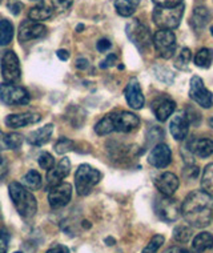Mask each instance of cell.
<instances>
[{
    "label": "cell",
    "instance_id": "12",
    "mask_svg": "<svg viewBox=\"0 0 213 253\" xmlns=\"http://www.w3.org/2000/svg\"><path fill=\"white\" fill-rule=\"evenodd\" d=\"M47 34V28L42 23L34 20H24L19 27V42L26 43L31 40L40 39Z\"/></svg>",
    "mask_w": 213,
    "mask_h": 253
},
{
    "label": "cell",
    "instance_id": "53",
    "mask_svg": "<svg viewBox=\"0 0 213 253\" xmlns=\"http://www.w3.org/2000/svg\"><path fill=\"white\" fill-rule=\"evenodd\" d=\"M15 253H22V252H15Z\"/></svg>",
    "mask_w": 213,
    "mask_h": 253
},
{
    "label": "cell",
    "instance_id": "25",
    "mask_svg": "<svg viewBox=\"0 0 213 253\" xmlns=\"http://www.w3.org/2000/svg\"><path fill=\"white\" fill-rule=\"evenodd\" d=\"M140 3H141V0H116L115 1V8H116V12L120 16L128 18L135 12Z\"/></svg>",
    "mask_w": 213,
    "mask_h": 253
},
{
    "label": "cell",
    "instance_id": "16",
    "mask_svg": "<svg viewBox=\"0 0 213 253\" xmlns=\"http://www.w3.org/2000/svg\"><path fill=\"white\" fill-rule=\"evenodd\" d=\"M170 160H172V152L170 147L163 143L153 147L148 157L149 164L156 168H166L170 164Z\"/></svg>",
    "mask_w": 213,
    "mask_h": 253
},
{
    "label": "cell",
    "instance_id": "17",
    "mask_svg": "<svg viewBox=\"0 0 213 253\" xmlns=\"http://www.w3.org/2000/svg\"><path fill=\"white\" fill-rule=\"evenodd\" d=\"M70 170H71L70 159H68V157L61 159L56 167H53L52 169L48 170V173H47L48 187L52 188L55 187V185H57V184L63 183V180L70 175Z\"/></svg>",
    "mask_w": 213,
    "mask_h": 253
},
{
    "label": "cell",
    "instance_id": "2",
    "mask_svg": "<svg viewBox=\"0 0 213 253\" xmlns=\"http://www.w3.org/2000/svg\"><path fill=\"white\" fill-rule=\"evenodd\" d=\"M9 196L19 214L24 218L34 217L38 211V201L32 193L19 183L9 184Z\"/></svg>",
    "mask_w": 213,
    "mask_h": 253
},
{
    "label": "cell",
    "instance_id": "27",
    "mask_svg": "<svg viewBox=\"0 0 213 253\" xmlns=\"http://www.w3.org/2000/svg\"><path fill=\"white\" fill-rule=\"evenodd\" d=\"M13 38V24L7 19L0 20V45H8Z\"/></svg>",
    "mask_w": 213,
    "mask_h": 253
},
{
    "label": "cell",
    "instance_id": "26",
    "mask_svg": "<svg viewBox=\"0 0 213 253\" xmlns=\"http://www.w3.org/2000/svg\"><path fill=\"white\" fill-rule=\"evenodd\" d=\"M53 9L51 7H48L45 4H39L32 7L28 12V18L30 20H34V22H43V20H47L52 16Z\"/></svg>",
    "mask_w": 213,
    "mask_h": 253
},
{
    "label": "cell",
    "instance_id": "49",
    "mask_svg": "<svg viewBox=\"0 0 213 253\" xmlns=\"http://www.w3.org/2000/svg\"><path fill=\"white\" fill-rule=\"evenodd\" d=\"M164 253H189L188 251H185L184 248H180V247H170L168 248Z\"/></svg>",
    "mask_w": 213,
    "mask_h": 253
},
{
    "label": "cell",
    "instance_id": "40",
    "mask_svg": "<svg viewBox=\"0 0 213 253\" xmlns=\"http://www.w3.org/2000/svg\"><path fill=\"white\" fill-rule=\"evenodd\" d=\"M9 149H18L23 144V136L19 133H8Z\"/></svg>",
    "mask_w": 213,
    "mask_h": 253
},
{
    "label": "cell",
    "instance_id": "3",
    "mask_svg": "<svg viewBox=\"0 0 213 253\" xmlns=\"http://www.w3.org/2000/svg\"><path fill=\"white\" fill-rule=\"evenodd\" d=\"M101 179V173L93 167L88 164H82L75 173V187L80 196H87L91 192L92 188L99 183Z\"/></svg>",
    "mask_w": 213,
    "mask_h": 253
},
{
    "label": "cell",
    "instance_id": "6",
    "mask_svg": "<svg viewBox=\"0 0 213 253\" xmlns=\"http://www.w3.org/2000/svg\"><path fill=\"white\" fill-rule=\"evenodd\" d=\"M126 30L127 36L129 38L130 42L135 44L140 51L149 48L151 44L153 43L152 35L149 32L148 27L144 26L143 23L137 20V19H133L132 22L128 23Z\"/></svg>",
    "mask_w": 213,
    "mask_h": 253
},
{
    "label": "cell",
    "instance_id": "34",
    "mask_svg": "<svg viewBox=\"0 0 213 253\" xmlns=\"http://www.w3.org/2000/svg\"><path fill=\"white\" fill-rule=\"evenodd\" d=\"M75 148V143L71 139H67V137H60L57 140L56 144H55V151L59 155H64V153L70 152Z\"/></svg>",
    "mask_w": 213,
    "mask_h": 253
},
{
    "label": "cell",
    "instance_id": "33",
    "mask_svg": "<svg viewBox=\"0 0 213 253\" xmlns=\"http://www.w3.org/2000/svg\"><path fill=\"white\" fill-rule=\"evenodd\" d=\"M192 59V53L189 48H183L177 55V57L174 59V67L178 70H187L188 64Z\"/></svg>",
    "mask_w": 213,
    "mask_h": 253
},
{
    "label": "cell",
    "instance_id": "42",
    "mask_svg": "<svg viewBox=\"0 0 213 253\" xmlns=\"http://www.w3.org/2000/svg\"><path fill=\"white\" fill-rule=\"evenodd\" d=\"M115 63H118V56L116 55H113V53H111V55H108V56L105 57V60L101 61L100 64V68H108V67H112L115 66Z\"/></svg>",
    "mask_w": 213,
    "mask_h": 253
},
{
    "label": "cell",
    "instance_id": "20",
    "mask_svg": "<svg viewBox=\"0 0 213 253\" xmlns=\"http://www.w3.org/2000/svg\"><path fill=\"white\" fill-rule=\"evenodd\" d=\"M188 148L193 155L205 159L213 153V141L211 139H205V137H193L188 143Z\"/></svg>",
    "mask_w": 213,
    "mask_h": 253
},
{
    "label": "cell",
    "instance_id": "4",
    "mask_svg": "<svg viewBox=\"0 0 213 253\" xmlns=\"http://www.w3.org/2000/svg\"><path fill=\"white\" fill-rule=\"evenodd\" d=\"M184 15V4L173 8H163L156 7L153 11V22L160 30H174L180 26V22Z\"/></svg>",
    "mask_w": 213,
    "mask_h": 253
},
{
    "label": "cell",
    "instance_id": "28",
    "mask_svg": "<svg viewBox=\"0 0 213 253\" xmlns=\"http://www.w3.org/2000/svg\"><path fill=\"white\" fill-rule=\"evenodd\" d=\"M201 188L203 191L207 192L209 196L213 197V163L208 164L203 170L201 176Z\"/></svg>",
    "mask_w": 213,
    "mask_h": 253
},
{
    "label": "cell",
    "instance_id": "8",
    "mask_svg": "<svg viewBox=\"0 0 213 253\" xmlns=\"http://www.w3.org/2000/svg\"><path fill=\"white\" fill-rule=\"evenodd\" d=\"M153 45L159 56L163 59H170L176 51V36L170 30L157 31L153 35Z\"/></svg>",
    "mask_w": 213,
    "mask_h": 253
},
{
    "label": "cell",
    "instance_id": "9",
    "mask_svg": "<svg viewBox=\"0 0 213 253\" xmlns=\"http://www.w3.org/2000/svg\"><path fill=\"white\" fill-rule=\"evenodd\" d=\"M189 97L203 108H211L213 105L212 92L207 89L200 76H193L189 85Z\"/></svg>",
    "mask_w": 213,
    "mask_h": 253
},
{
    "label": "cell",
    "instance_id": "45",
    "mask_svg": "<svg viewBox=\"0 0 213 253\" xmlns=\"http://www.w3.org/2000/svg\"><path fill=\"white\" fill-rule=\"evenodd\" d=\"M5 149H9V137L8 135L0 131V151H5Z\"/></svg>",
    "mask_w": 213,
    "mask_h": 253
},
{
    "label": "cell",
    "instance_id": "7",
    "mask_svg": "<svg viewBox=\"0 0 213 253\" xmlns=\"http://www.w3.org/2000/svg\"><path fill=\"white\" fill-rule=\"evenodd\" d=\"M0 100L7 105H26L30 103V93L15 84H0Z\"/></svg>",
    "mask_w": 213,
    "mask_h": 253
},
{
    "label": "cell",
    "instance_id": "11",
    "mask_svg": "<svg viewBox=\"0 0 213 253\" xmlns=\"http://www.w3.org/2000/svg\"><path fill=\"white\" fill-rule=\"evenodd\" d=\"M72 197V187L68 183H60L55 187L49 188L48 203L52 210H59L68 204Z\"/></svg>",
    "mask_w": 213,
    "mask_h": 253
},
{
    "label": "cell",
    "instance_id": "13",
    "mask_svg": "<svg viewBox=\"0 0 213 253\" xmlns=\"http://www.w3.org/2000/svg\"><path fill=\"white\" fill-rule=\"evenodd\" d=\"M113 124H115V131L118 132H132L140 126V119L137 115L130 114L127 111L122 112H113Z\"/></svg>",
    "mask_w": 213,
    "mask_h": 253
},
{
    "label": "cell",
    "instance_id": "29",
    "mask_svg": "<svg viewBox=\"0 0 213 253\" xmlns=\"http://www.w3.org/2000/svg\"><path fill=\"white\" fill-rule=\"evenodd\" d=\"M213 63V49L201 48L195 55V64L200 68H209Z\"/></svg>",
    "mask_w": 213,
    "mask_h": 253
},
{
    "label": "cell",
    "instance_id": "31",
    "mask_svg": "<svg viewBox=\"0 0 213 253\" xmlns=\"http://www.w3.org/2000/svg\"><path fill=\"white\" fill-rule=\"evenodd\" d=\"M23 184L30 188V189H32V191H36V189H39L42 187V176L36 170H30L23 177Z\"/></svg>",
    "mask_w": 213,
    "mask_h": 253
},
{
    "label": "cell",
    "instance_id": "37",
    "mask_svg": "<svg viewBox=\"0 0 213 253\" xmlns=\"http://www.w3.org/2000/svg\"><path fill=\"white\" fill-rule=\"evenodd\" d=\"M156 4V7H163V8H173L183 4V0H152Z\"/></svg>",
    "mask_w": 213,
    "mask_h": 253
},
{
    "label": "cell",
    "instance_id": "32",
    "mask_svg": "<svg viewBox=\"0 0 213 253\" xmlns=\"http://www.w3.org/2000/svg\"><path fill=\"white\" fill-rule=\"evenodd\" d=\"M192 227H188V225H177V227L173 229V239L177 243H187L189 241V239L192 237Z\"/></svg>",
    "mask_w": 213,
    "mask_h": 253
},
{
    "label": "cell",
    "instance_id": "35",
    "mask_svg": "<svg viewBox=\"0 0 213 253\" xmlns=\"http://www.w3.org/2000/svg\"><path fill=\"white\" fill-rule=\"evenodd\" d=\"M164 243V236L156 235L153 236L152 239L149 240V243L147 244V247L143 249L141 253H157V251L160 249V247Z\"/></svg>",
    "mask_w": 213,
    "mask_h": 253
},
{
    "label": "cell",
    "instance_id": "5",
    "mask_svg": "<svg viewBox=\"0 0 213 253\" xmlns=\"http://www.w3.org/2000/svg\"><path fill=\"white\" fill-rule=\"evenodd\" d=\"M155 213L163 221L173 223L181 214V207L177 200H174L170 196L161 195V196L156 197V200H155Z\"/></svg>",
    "mask_w": 213,
    "mask_h": 253
},
{
    "label": "cell",
    "instance_id": "52",
    "mask_svg": "<svg viewBox=\"0 0 213 253\" xmlns=\"http://www.w3.org/2000/svg\"><path fill=\"white\" fill-rule=\"evenodd\" d=\"M211 34H212V36H213V26L211 27Z\"/></svg>",
    "mask_w": 213,
    "mask_h": 253
},
{
    "label": "cell",
    "instance_id": "46",
    "mask_svg": "<svg viewBox=\"0 0 213 253\" xmlns=\"http://www.w3.org/2000/svg\"><path fill=\"white\" fill-rule=\"evenodd\" d=\"M45 253H70V249L67 248L65 245L56 244L53 245L52 248H49Z\"/></svg>",
    "mask_w": 213,
    "mask_h": 253
},
{
    "label": "cell",
    "instance_id": "38",
    "mask_svg": "<svg viewBox=\"0 0 213 253\" xmlns=\"http://www.w3.org/2000/svg\"><path fill=\"white\" fill-rule=\"evenodd\" d=\"M52 1V7L59 12H63V11H67L70 8L74 0H51Z\"/></svg>",
    "mask_w": 213,
    "mask_h": 253
},
{
    "label": "cell",
    "instance_id": "47",
    "mask_svg": "<svg viewBox=\"0 0 213 253\" xmlns=\"http://www.w3.org/2000/svg\"><path fill=\"white\" fill-rule=\"evenodd\" d=\"M88 66H89V61L87 59H84V57H80V59L76 60V67L79 70H85V68H88Z\"/></svg>",
    "mask_w": 213,
    "mask_h": 253
},
{
    "label": "cell",
    "instance_id": "44",
    "mask_svg": "<svg viewBox=\"0 0 213 253\" xmlns=\"http://www.w3.org/2000/svg\"><path fill=\"white\" fill-rule=\"evenodd\" d=\"M111 42H109L108 39H101L97 42V44H96V48L99 49L100 52H105V51H108L109 48H111Z\"/></svg>",
    "mask_w": 213,
    "mask_h": 253
},
{
    "label": "cell",
    "instance_id": "24",
    "mask_svg": "<svg viewBox=\"0 0 213 253\" xmlns=\"http://www.w3.org/2000/svg\"><path fill=\"white\" fill-rule=\"evenodd\" d=\"M53 133V126L52 124H47L44 126L43 128H39L36 129L35 132H32L28 137V141L30 144L35 145V147H40V145H44L45 143L49 141L51 136Z\"/></svg>",
    "mask_w": 213,
    "mask_h": 253
},
{
    "label": "cell",
    "instance_id": "15",
    "mask_svg": "<svg viewBox=\"0 0 213 253\" xmlns=\"http://www.w3.org/2000/svg\"><path fill=\"white\" fill-rule=\"evenodd\" d=\"M170 133L176 140H184L189 131V116L185 111H178L173 115L170 124Z\"/></svg>",
    "mask_w": 213,
    "mask_h": 253
},
{
    "label": "cell",
    "instance_id": "39",
    "mask_svg": "<svg viewBox=\"0 0 213 253\" xmlns=\"http://www.w3.org/2000/svg\"><path fill=\"white\" fill-rule=\"evenodd\" d=\"M9 233L5 229H0V253H7L8 251Z\"/></svg>",
    "mask_w": 213,
    "mask_h": 253
},
{
    "label": "cell",
    "instance_id": "21",
    "mask_svg": "<svg viewBox=\"0 0 213 253\" xmlns=\"http://www.w3.org/2000/svg\"><path fill=\"white\" fill-rule=\"evenodd\" d=\"M42 116L39 114H18V115H8L5 118V124L9 128H22V126H30V124H35L40 122Z\"/></svg>",
    "mask_w": 213,
    "mask_h": 253
},
{
    "label": "cell",
    "instance_id": "30",
    "mask_svg": "<svg viewBox=\"0 0 213 253\" xmlns=\"http://www.w3.org/2000/svg\"><path fill=\"white\" fill-rule=\"evenodd\" d=\"M95 132L97 133V135H100V136L109 135L111 132H115V124H113L112 114L104 116V118L101 119L100 122L96 124Z\"/></svg>",
    "mask_w": 213,
    "mask_h": 253
},
{
    "label": "cell",
    "instance_id": "50",
    "mask_svg": "<svg viewBox=\"0 0 213 253\" xmlns=\"http://www.w3.org/2000/svg\"><path fill=\"white\" fill-rule=\"evenodd\" d=\"M76 30H79V32H82V30H83V26H82V24H80V26H79L78 28H76Z\"/></svg>",
    "mask_w": 213,
    "mask_h": 253
},
{
    "label": "cell",
    "instance_id": "23",
    "mask_svg": "<svg viewBox=\"0 0 213 253\" xmlns=\"http://www.w3.org/2000/svg\"><path fill=\"white\" fill-rule=\"evenodd\" d=\"M213 248V235L209 232H201L196 236L191 245L192 253H204Z\"/></svg>",
    "mask_w": 213,
    "mask_h": 253
},
{
    "label": "cell",
    "instance_id": "22",
    "mask_svg": "<svg viewBox=\"0 0 213 253\" xmlns=\"http://www.w3.org/2000/svg\"><path fill=\"white\" fill-rule=\"evenodd\" d=\"M211 18H212V15H211V11L207 7H197L192 12L189 23H191L193 30L197 31V32H201L205 28V26L209 23Z\"/></svg>",
    "mask_w": 213,
    "mask_h": 253
},
{
    "label": "cell",
    "instance_id": "1",
    "mask_svg": "<svg viewBox=\"0 0 213 253\" xmlns=\"http://www.w3.org/2000/svg\"><path fill=\"white\" fill-rule=\"evenodd\" d=\"M212 196L204 191H193L185 197L181 205V214L191 227L205 228L212 220Z\"/></svg>",
    "mask_w": 213,
    "mask_h": 253
},
{
    "label": "cell",
    "instance_id": "36",
    "mask_svg": "<svg viewBox=\"0 0 213 253\" xmlns=\"http://www.w3.org/2000/svg\"><path fill=\"white\" fill-rule=\"evenodd\" d=\"M39 166L43 168V169H52L53 167H55V159L51 153L48 152H43L39 156Z\"/></svg>",
    "mask_w": 213,
    "mask_h": 253
},
{
    "label": "cell",
    "instance_id": "19",
    "mask_svg": "<svg viewBox=\"0 0 213 253\" xmlns=\"http://www.w3.org/2000/svg\"><path fill=\"white\" fill-rule=\"evenodd\" d=\"M126 99L130 108L140 109L144 105V95L141 92L139 82L136 79H132L126 88Z\"/></svg>",
    "mask_w": 213,
    "mask_h": 253
},
{
    "label": "cell",
    "instance_id": "43",
    "mask_svg": "<svg viewBox=\"0 0 213 253\" xmlns=\"http://www.w3.org/2000/svg\"><path fill=\"white\" fill-rule=\"evenodd\" d=\"M8 8L13 15H19L23 8V4L20 3V1H18V0H13V1L8 3Z\"/></svg>",
    "mask_w": 213,
    "mask_h": 253
},
{
    "label": "cell",
    "instance_id": "18",
    "mask_svg": "<svg viewBox=\"0 0 213 253\" xmlns=\"http://www.w3.org/2000/svg\"><path fill=\"white\" fill-rule=\"evenodd\" d=\"M178 179L177 176L173 175L172 172H166L156 179L155 185H156L157 191L164 195V196H172L178 188Z\"/></svg>",
    "mask_w": 213,
    "mask_h": 253
},
{
    "label": "cell",
    "instance_id": "41",
    "mask_svg": "<svg viewBox=\"0 0 213 253\" xmlns=\"http://www.w3.org/2000/svg\"><path fill=\"white\" fill-rule=\"evenodd\" d=\"M7 173H8V164H7V160L4 157L0 155V183L4 180Z\"/></svg>",
    "mask_w": 213,
    "mask_h": 253
},
{
    "label": "cell",
    "instance_id": "10",
    "mask_svg": "<svg viewBox=\"0 0 213 253\" xmlns=\"http://www.w3.org/2000/svg\"><path fill=\"white\" fill-rule=\"evenodd\" d=\"M1 75L8 83H15L20 80L22 68H20L18 55L13 51H5L1 57Z\"/></svg>",
    "mask_w": 213,
    "mask_h": 253
},
{
    "label": "cell",
    "instance_id": "48",
    "mask_svg": "<svg viewBox=\"0 0 213 253\" xmlns=\"http://www.w3.org/2000/svg\"><path fill=\"white\" fill-rule=\"evenodd\" d=\"M56 55L60 60H68V59H70V52H68L67 49H59L56 52Z\"/></svg>",
    "mask_w": 213,
    "mask_h": 253
},
{
    "label": "cell",
    "instance_id": "14",
    "mask_svg": "<svg viewBox=\"0 0 213 253\" xmlns=\"http://www.w3.org/2000/svg\"><path fill=\"white\" fill-rule=\"evenodd\" d=\"M176 108V103L167 95H160L152 101V111L159 122H166L167 119L172 116Z\"/></svg>",
    "mask_w": 213,
    "mask_h": 253
},
{
    "label": "cell",
    "instance_id": "54",
    "mask_svg": "<svg viewBox=\"0 0 213 253\" xmlns=\"http://www.w3.org/2000/svg\"><path fill=\"white\" fill-rule=\"evenodd\" d=\"M0 1H1V0H0Z\"/></svg>",
    "mask_w": 213,
    "mask_h": 253
},
{
    "label": "cell",
    "instance_id": "51",
    "mask_svg": "<svg viewBox=\"0 0 213 253\" xmlns=\"http://www.w3.org/2000/svg\"><path fill=\"white\" fill-rule=\"evenodd\" d=\"M209 124H211V126H212V128H213V116H212V118H211V120H209Z\"/></svg>",
    "mask_w": 213,
    "mask_h": 253
}]
</instances>
